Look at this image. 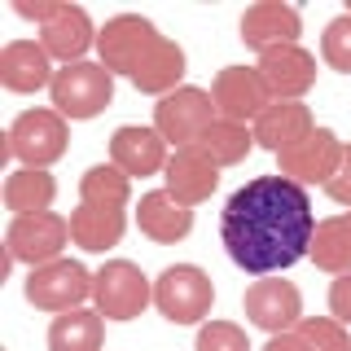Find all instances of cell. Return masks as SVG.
Wrapping results in <instances>:
<instances>
[{
    "label": "cell",
    "instance_id": "7",
    "mask_svg": "<svg viewBox=\"0 0 351 351\" xmlns=\"http://www.w3.org/2000/svg\"><path fill=\"white\" fill-rule=\"evenodd\" d=\"M71 241V215L44 211V215H18L5 228V255L27 268H44V263L62 259Z\"/></svg>",
    "mask_w": 351,
    "mask_h": 351
},
{
    "label": "cell",
    "instance_id": "25",
    "mask_svg": "<svg viewBox=\"0 0 351 351\" xmlns=\"http://www.w3.org/2000/svg\"><path fill=\"white\" fill-rule=\"evenodd\" d=\"M307 259H312L321 272H329V277L351 272V224H347V215H329V219L316 224Z\"/></svg>",
    "mask_w": 351,
    "mask_h": 351
},
{
    "label": "cell",
    "instance_id": "18",
    "mask_svg": "<svg viewBox=\"0 0 351 351\" xmlns=\"http://www.w3.org/2000/svg\"><path fill=\"white\" fill-rule=\"evenodd\" d=\"M162 189L193 211V206H202L206 197L219 189V167L197 145L171 149V162H167V171H162Z\"/></svg>",
    "mask_w": 351,
    "mask_h": 351
},
{
    "label": "cell",
    "instance_id": "27",
    "mask_svg": "<svg viewBox=\"0 0 351 351\" xmlns=\"http://www.w3.org/2000/svg\"><path fill=\"white\" fill-rule=\"evenodd\" d=\"M128 197H132V180L114 162H93L80 176V202H88V206H114V211H123Z\"/></svg>",
    "mask_w": 351,
    "mask_h": 351
},
{
    "label": "cell",
    "instance_id": "20",
    "mask_svg": "<svg viewBox=\"0 0 351 351\" xmlns=\"http://www.w3.org/2000/svg\"><path fill=\"white\" fill-rule=\"evenodd\" d=\"M312 128H316V119H312V110H307V101H272L255 123H250L255 145L268 149V154H285L290 145H299Z\"/></svg>",
    "mask_w": 351,
    "mask_h": 351
},
{
    "label": "cell",
    "instance_id": "13",
    "mask_svg": "<svg viewBox=\"0 0 351 351\" xmlns=\"http://www.w3.org/2000/svg\"><path fill=\"white\" fill-rule=\"evenodd\" d=\"M110 162L128 176V180H149L162 176L171 162V145L158 136V128L145 123H123L110 132Z\"/></svg>",
    "mask_w": 351,
    "mask_h": 351
},
{
    "label": "cell",
    "instance_id": "23",
    "mask_svg": "<svg viewBox=\"0 0 351 351\" xmlns=\"http://www.w3.org/2000/svg\"><path fill=\"white\" fill-rule=\"evenodd\" d=\"M0 202H5V211H14V219L18 215H44L58 202V180H53V171L14 167L5 176V184H0Z\"/></svg>",
    "mask_w": 351,
    "mask_h": 351
},
{
    "label": "cell",
    "instance_id": "10",
    "mask_svg": "<svg viewBox=\"0 0 351 351\" xmlns=\"http://www.w3.org/2000/svg\"><path fill=\"white\" fill-rule=\"evenodd\" d=\"M158 27L145 14H114L106 18V27L97 31V62L106 66L110 75H132L141 66V58L158 44Z\"/></svg>",
    "mask_w": 351,
    "mask_h": 351
},
{
    "label": "cell",
    "instance_id": "16",
    "mask_svg": "<svg viewBox=\"0 0 351 351\" xmlns=\"http://www.w3.org/2000/svg\"><path fill=\"white\" fill-rule=\"evenodd\" d=\"M97 22L88 18L84 5H66L58 9V18L49 22V27H40V44L44 53H49L58 66H75V62H88V53H97Z\"/></svg>",
    "mask_w": 351,
    "mask_h": 351
},
{
    "label": "cell",
    "instance_id": "35",
    "mask_svg": "<svg viewBox=\"0 0 351 351\" xmlns=\"http://www.w3.org/2000/svg\"><path fill=\"white\" fill-rule=\"evenodd\" d=\"M343 14H351V0H347V9H343Z\"/></svg>",
    "mask_w": 351,
    "mask_h": 351
},
{
    "label": "cell",
    "instance_id": "26",
    "mask_svg": "<svg viewBox=\"0 0 351 351\" xmlns=\"http://www.w3.org/2000/svg\"><path fill=\"white\" fill-rule=\"evenodd\" d=\"M197 149H202L206 158H211L215 167L224 171V167H237V162H246V154L255 149V132H250L246 123H228V119H215V123L202 132Z\"/></svg>",
    "mask_w": 351,
    "mask_h": 351
},
{
    "label": "cell",
    "instance_id": "31",
    "mask_svg": "<svg viewBox=\"0 0 351 351\" xmlns=\"http://www.w3.org/2000/svg\"><path fill=\"white\" fill-rule=\"evenodd\" d=\"M329 316L351 329V272H338L329 281Z\"/></svg>",
    "mask_w": 351,
    "mask_h": 351
},
{
    "label": "cell",
    "instance_id": "6",
    "mask_svg": "<svg viewBox=\"0 0 351 351\" xmlns=\"http://www.w3.org/2000/svg\"><path fill=\"white\" fill-rule=\"evenodd\" d=\"M93 307L106 321H136L145 307H154V277L132 259H106L93 272Z\"/></svg>",
    "mask_w": 351,
    "mask_h": 351
},
{
    "label": "cell",
    "instance_id": "19",
    "mask_svg": "<svg viewBox=\"0 0 351 351\" xmlns=\"http://www.w3.org/2000/svg\"><path fill=\"white\" fill-rule=\"evenodd\" d=\"M136 228L158 246H176L193 233V211L184 202H176L167 189H149L136 202Z\"/></svg>",
    "mask_w": 351,
    "mask_h": 351
},
{
    "label": "cell",
    "instance_id": "21",
    "mask_svg": "<svg viewBox=\"0 0 351 351\" xmlns=\"http://www.w3.org/2000/svg\"><path fill=\"white\" fill-rule=\"evenodd\" d=\"M184 71H189V58H184V49L176 40H167L162 36L154 49L141 58V66L128 75L132 80V88L136 93H145V97H167V93H176V88H184Z\"/></svg>",
    "mask_w": 351,
    "mask_h": 351
},
{
    "label": "cell",
    "instance_id": "28",
    "mask_svg": "<svg viewBox=\"0 0 351 351\" xmlns=\"http://www.w3.org/2000/svg\"><path fill=\"white\" fill-rule=\"evenodd\" d=\"M294 334L307 343V351H351V329L334 316H303Z\"/></svg>",
    "mask_w": 351,
    "mask_h": 351
},
{
    "label": "cell",
    "instance_id": "1",
    "mask_svg": "<svg viewBox=\"0 0 351 351\" xmlns=\"http://www.w3.org/2000/svg\"><path fill=\"white\" fill-rule=\"evenodd\" d=\"M316 211L312 193L285 176H255L241 189L228 193L219 211V241L224 255L250 277H281L307 259L316 233Z\"/></svg>",
    "mask_w": 351,
    "mask_h": 351
},
{
    "label": "cell",
    "instance_id": "4",
    "mask_svg": "<svg viewBox=\"0 0 351 351\" xmlns=\"http://www.w3.org/2000/svg\"><path fill=\"white\" fill-rule=\"evenodd\" d=\"M49 106L58 110L66 123H88V119H97L101 110L114 106V75L97 58L75 62V66H58V80L49 88Z\"/></svg>",
    "mask_w": 351,
    "mask_h": 351
},
{
    "label": "cell",
    "instance_id": "15",
    "mask_svg": "<svg viewBox=\"0 0 351 351\" xmlns=\"http://www.w3.org/2000/svg\"><path fill=\"white\" fill-rule=\"evenodd\" d=\"M259 75L268 84L272 101H303L316 88V58L303 44H281L272 53H259Z\"/></svg>",
    "mask_w": 351,
    "mask_h": 351
},
{
    "label": "cell",
    "instance_id": "24",
    "mask_svg": "<svg viewBox=\"0 0 351 351\" xmlns=\"http://www.w3.org/2000/svg\"><path fill=\"white\" fill-rule=\"evenodd\" d=\"M49 351H106V316L97 307H75L49 321Z\"/></svg>",
    "mask_w": 351,
    "mask_h": 351
},
{
    "label": "cell",
    "instance_id": "30",
    "mask_svg": "<svg viewBox=\"0 0 351 351\" xmlns=\"http://www.w3.org/2000/svg\"><path fill=\"white\" fill-rule=\"evenodd\" d=\"M193 351H255V347H250L246 329L237 321H206V325H197Z\"/></svg>",
    "mask_w": 351,
    "mask_h": 351
},
{
    "label": "cell",
    "instance_id": "32",
    "mask_svg": "<svg viewBox=\"0 0 351 351\" xmlns=\"http://www.w3.org/2000/svg\"><path fill=\"white\" fill-rule=\"evenodd\" d=\"M9 9H14L18 18H27V22H36V31L40 27H49L53 18H58V9H62V0H9Z\"/></svg>",
    "mask_w": 351,
    "mask_h": 351
},
{
    "label": "cell",
    "instance_id": "9",
    "mask_svg": "<svg viewBox=\"0 0 351 351\" xmlns=\"http://www.w3.org/2000/svg\"><path fill=\"white\" fill-rule=\"evenodd\" d=\"M241 312L268 338L294 334L303 321V294H299V285L285 281V277H255L246 285V294H241Z\"/></svg>",
    "mask_w": 351,
    "mask_h": 351
},
{
    "label": "cell",
    "instance_id": "5",
    "mask_svg": "<svg viewBox=\"0 0 351 351\" xmlns=\"http://www.w3.org/2000/svg\"><path fill=\"white\" fill-rule=\"evenodd\" d=\"M22 299L36 307V312H49V316L88 307V303H93V272H88L80 259L62 255V259L44 263V268L27 272V281H22Z\"/></svg>",
    "mask_w": 351,
    "mask_h": 351
},
{
    "label": "cell",
    "instance_id": "14",
    "mask_svg": "<svg viewBox=\"0 0 351 351\" xmlns=\"http://www.w3.org/2000/svg\"><path fill=\"white\" fill-rule=\"evenodd\" d=\"M237 31H241V44H246V49L272 53V49H281V44H299L303 14L294 5H285V0H255V5L241 14Z\"/></svg>",
    "mask_w": 351,
    "mask_h": 351
},
{
    "label": "cell",
    "instance_id": "33",
    "mask_svg": "<svg viewBox=\"0 0 351 351\" xmlns=\"http://www.w3.org/2000/svg\"><path fill=\"white\" fill-rule=\"evenodd\" d=\"M325 193L334 197L338 206H347V211H351V141H347V149H343V162H338L334 180L325 184Z\"/></svg>",
    "mask_w": 351,
    "mask_h": 351
},
{
    "label": "cell",
    "instance_id": "29",
    "mask_svg": "<svg viewBox=\"0 0 351 351\" xmlns=\"http://www.w3.org/2000/svg\"><path fill=\"white\" fill-rule=\"evenodd\" d=\"M321 62L338 75H351V14H338L321 31Z\"/></svg>",
    "mask_w": 351,
    "mask_h": 351
},
{
    "label": "cell",
    "instance_id": "36",
    "mask_svg": "<svg viewBox=\"0 0 351 351\" xmlns=\"http://www.w3.org/2000/svg\"><path fill=\"white\" fill-rule=\"evenodd\" d=\"M343 215H347V224H351V211H343Z\"/></svg>",
    "mask_w": 351,
    "mask_h": 351
},
{
    "label": "cell",
    "instance_id": "34",
    "mask_svg": "<svg viewBox=\"0 0 351 351\" xmlns=\"http://www.w3.org/2000/svg\"><path fill=\"white\" fill-rule=\"evenodd\" d=\"M259 351H307V343L299 334H277V338H268Z\"/></svg>",
    "mask_w": 351,
    "mask_h": 351
},
{
    "label": "cell",
    "instance_id": "17",
    "mask_svg": "<svg viewBox=\"0 0 351 351\" xmlns=\"http://www.w3.org/2000/svg\"><path fill=\"white\" fill-rule=\"evenodd\" d=\"M58 80V62L44 53L40 40H9L0 49V84L9 93H44Z\"/></svg>",
    "mask_w": 351,
    "mask_h": 351
},
{
    "label": "cell",
    "instance_id": "3",
    "mask_svg": "<svg viewBox=\"0 0 351 351\" xmlns=\"http://www.w3.org/2000/svg\"><path fill=\"white\" fill-rule=\"evenodd\" d=\"M154 307L171 325H206L215 307V281L197 263H167L154 277Z\"/></svg>",
    "mask_w": 351,
    "mask_h": 351
},
{
    "label": "cell",
    "instance_id": "2",
    "mask_svg": "<svg viewBox=\"0 0 351 351\" xmlns=\"http://www.w3.org/2000/svg\"><path fill=\"white\" fill-rule=\"evenodd\" d=\"M66 149H71V123L53 106L22 110L5 132V158H14L18 167L49 171L58 158H66Z\"/></svg>",
    "mask_w": 351,
    "mask_h": 351
},
{
    "label": "cell",
    "instance_id": "22",
    "mask_svg": "<svg viewBox=\"0 0 351 351\" xmlns=\"http://www.w3.org/2000/svg\"><path fill=\"white\" fill-rule=\"evenodd\" d=\"M128 233V211H114V206H88L80 202L71 211V241L88 255H106L114 250Z\"/></svg>",
    "mask_w": 351,
    "mask_h": 351
},
{
    "label": "cell",
    "instance_id": "8",
    "mask_svg": "<svg viewBox=\"0 0 351 351\" xmlns=\"http://www.w3.org/2000/svg\"><path fill=\"white\" fill-rule=\"evenodd\" d=\"M215 101H211V88H176L167 93L158 106H154V128H158V136L167 141L171 149H184V145H197L202 141V132L215 123Z\"/></svg>",
    "mask_w": 351,
    "mask_h": 351
},
{
    "label": "cell",
    "instance_id": "12",
    "mask_svg": "<svg viewBox=\"0 0 351 351\" xmlns=\"http://www.w3.org/2000/svg\"><path fill=\"white\" fill-rule=\"evenodd\" d=\"M211 101H215L219 119L250 128L263 110L272 106V93H268V84H263L259 66H224L211 80Z\"/></svg>",
    "mask_w": 351,
    "mask_h": 351
},
{
    "label": "cell",
    "instance_id": "11",
    "mask_svg": "<svg viewBox=\"0 0 351 351\" xmlns=\"http://www.w3.org/2000/svg\"><path fill=\"white\" fill-rule=\"evenodd\" d=\"M343 149H347V141H338L334 128L316 123L299 145H290L285 154H277V167H281L285 180L312 189V184H329V180H334L338 162H343Z\"/></svg>",
    "mask_w": 351,
    "mask_h": 351
}]
</instances>
